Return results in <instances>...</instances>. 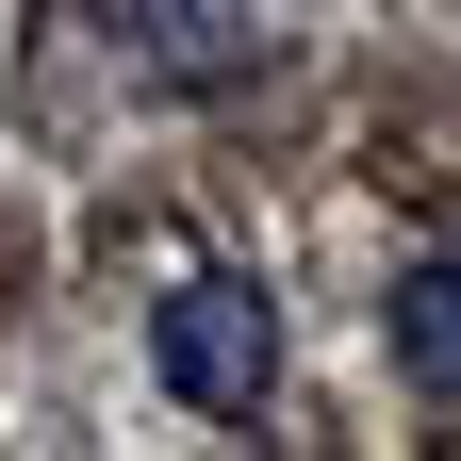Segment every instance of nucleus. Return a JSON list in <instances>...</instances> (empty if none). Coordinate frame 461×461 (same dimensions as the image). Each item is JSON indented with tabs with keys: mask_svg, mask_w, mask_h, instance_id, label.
<instances>
[{
	"mask_svg": "<svg viewBox=\"0 0 461 461\" xmlns=\"http://www.w3.org/2000/svg\"><path fill=\"white\" fill-rule=\"evenodd\" d=\"M379 330H395V379L412 395H461V264H412Z\"/></svg>",
	"mask_w": 461,
	"mask_h": 461,
	"instance_id": "f03ea898",
	"label": "nucleus"
},
{
	"mask_svg": "<svg viewBox=\"0 0 461 461\" xmlns=\"http://www.w3.org/2000/svg\"><path fill=\"white\" fill-rule=\"evenodd\" d=\"M264 363H280V313L248 280H182V297L149 313V379L182 395V412H264Z\"/></svg>",
	"mask_w": 461,
	"mask_h": 461,
	"instance_id": "f257e3e1",
	"label": "nucleus"
}]
</instances>
